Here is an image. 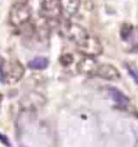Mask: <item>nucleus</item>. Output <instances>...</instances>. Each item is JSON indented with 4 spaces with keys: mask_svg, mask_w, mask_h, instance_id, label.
I'll use <instances>...</instances> for the list:
<instances>
[{
    "mask_svg": "<svg viewBox=\"0 0 138 147\" xmlns=\"http://www.w3.org/2000/svg\"><path fill=\"white\" fill-rule=\"evenodd\" d=\"M78 49L82 55L88 56V57H97L103 52L102 43L96 36L90 35V34L80 45H78Z\"/></svg>",
    "mask_w": 138,
    "mask_h": 147,
    "instance_id": "obj_4",
    "label": "nucleus"
},
{
    "mask_svg": "<svg viewBox=\"0 0 138 147\" xmlns=\"http://www.w3.org/2000/svg\"><path fill=\"white\" fill-rule=\"evenodd\" d=\"M31 12L28 5L24 3H16L12 5L9 13V21L13 27H21L30 20Z\"/></svg>",
    "mask_w": 138,
    "mask_h": 147,
    "instance_id": "obj_2",
    "label": "nucleus"
},
{
    "mask_svg": "<svg viewBox=\"0 0 138 147\" xmlns=\"http://www.w3.org/2000/svg\"><path fill=\"white\" fill-rule=\"evenodd\" d=\"M72 62H73V56L72 55H63L61 57V63L62 65L67 66V65H70Z\"/></svg>",
    "mask_w": 138,
    "mask_h": 147,
    "instance_id": "obj_13",
    "label": "nucleus"
},
{
    "mask_svg": "<svg viewBox=\"0 0 138 147\" xmlns=\"http://www.w3.org/2000/svg\"><path fill=\"white\" fill-rule=\"evenodd\" d=\"M61 12L66 17L75 16L80 7V0H58Z\"/></svg>",
    "mask_w": 138,
    "mask_h": 147,
    "instance_id": "obj_8",
    "label": "nucleus"
},
{
    "mask_svg": "<svg viewBox=\"0 0 138 147\" xmlns=\"http://www.w3.org/2000/svg\"><path fill=\"white\" fill-rule=\"evenodd\" d=\"M24 76V67L16 60H3L0 62V80L4 84H15Z\"/></svg>",
    "mask_w": 138,
    "mask_h": 147,
    "instance_id": "obj_1",
    "label": "nucleus"
},
{
    "mask_svg": "<svg viewBox=\"0 0 138 147\" xmlns=\"http://www.w3.org/2000/svg\"><path fill=\"white\" fill-rule=\"evenodd\" d=\"M109 94H110V96L113 97L114 101L116 103H119L120 106H127V105L130 103V98L127 97L125 94L121 92L120 90H118V89L109 88Z\"/></svg>",
    "mask_w": 138,
    "mask_h": 147,
    "instance_id": "obj_10",
    "label": "nucleus"
},
{
    "mask_svg": "<svg viewBox=\"0 0 138 147\" xmlns=\"http://www.w3.org/2000/svg\"><path fill=\"white\" fill-rule=\"evenodd\" d=\"M61 33L66 36L68 40L73 41L74 44L80 45L82 41L87 38V30L85 29L81 26H79L76 23H72V22H64L61 27Z\"/></svg>",
    "mask_w": 138,
    "mask_h": 147,
    "instance_id": "obj_3",
    "label": "nucleus"
},
{
    "mask_svg": "<svg viewBox=\"0 0 138 147\" xmlns=\"http://www.w3.org/2000/svg\"><path fill=\"white\" fill-rule=\"evenodd\" d=\"M1 101H3V95L0 94V106H1Z\"/></svg>",
    "mask_w": 138,
    "mask_h": 147,
    "instance_id": "obj_15",
    "label": "nucleus"
},
{
    "mask_svg": "<svg viewBox=\"0 0 138 147\" xmlns=\"http://www.w3.org/2000/svg\"><path fill=\"white\" fill-rule=\"evenodd\" d=\"M0 141L5 145V146H7V147H11V144H10V141H9V139L6 138L5 135H3L1 133H0Z\"/></svg>",
    "mask_w": 138,
    "mask_h": 147,
    "instance_id": "obj_14",
    "label": "nucleus"
},
{
    "mask_svg": "<svg viewBox=\"0 0 138 147\" xmlns=\"http://www.w3.org/2000/svg\"><path fill=\"white\" fill-rule=\"evenodd\" d=\"M94 76H97L102 79L105 80H118L120 79V72L118 71V68L113 65H100L97 67Z\"/></svg>",
    "mask_w": 138,
    "mask_h": 147,
    "instance_id": "obj_6",
    "label": "nucleus"
},
{
    "mask_svg": "<svg viewBox=\"0 0 138 147\" xmlns=\"http://www.w3.org/2000/svg\"><path fill=\"white\" fill-rule=\"evenodd\" d=\"M45 102H46V100L41 94L31 91L22 98L21 106H22L24 109H28V111H35V109L41 108L45 105Z\"/></svg>",
    "mask_w": 138,
    "mask_h": 147,
    "instance_id": "obj_5",
    "label": "nucleus"
},
{
    "mask_svg": "<svg viewBox=\"0 0 138 147\" xmlns=\"http://www.w3.org/2000/svg\"><path fill=\"white\" fill-rule=\"evenodd\" d=\"M42 13L49 20H56L60 17L62 12L58 0H45L44 4H42Z\"/></svg>",
    "mask_w": 138,
    "mask_h": 147,
    "instance_id": "obj_7",
    "label": "nucleus"
},
{
    "mask_svg": "<svg viewBox=\"0 0 138 147\" xmlns=\"http://www.w3.org/2000/svg\"><path fill=\"white\" fill-rule=\"evenodd\" d=\"M97 62L93 60V57L85 56L84 59H81L78 63V71L80 73H86V74H94V72L97 69Z\"/></svg>",
    "mask_w": 138,
    "mask_h": 147,
    "instance_id": "obj_9",
    "label": "nucleus"
},
{
    "mask_svg": "<svg viewBox=\"0 0 138 147\" xmlns=\"http://www.w3.org/2000/svg\"><path fill=\"white\" fill-rule=\"evenodd\" d=\"M126 68H127V72L131 74V77L135 79V82L138 84V68L133 65V63H125Z\"/></svg>",
    "mask_w": 138,
    "mask_h": 147,
    "instance_id": "obj_12",
    "label": "nucleus"
},
{
    "mask_svg": "<svg viewBox=\"0 0 138 147\" xmlns=\"http://www.w3.org/2000/svg\"><path fill=\"white\" fill-rule=\"evenodd\" d=\"M49 66V60L45 57H35L31 61L28 62V67L30 69H35V71H41Z\"/></svg>",
    "mask_w": 138,
    "mask_h": 147,
    "instance_id": "obj_11",
    "label": "nucleus"
}]
</instances>
